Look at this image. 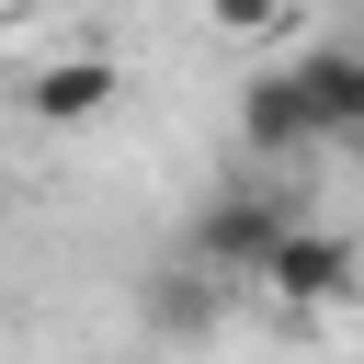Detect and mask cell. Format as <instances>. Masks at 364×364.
<instances>
[{
    "label": "cell",
    "mask_w": 364,
    "mask_h": 364,
    "mask_svg": "<svg viewBox=\"0 0 364 364\" xmlns=\"http://www.w3.org/2000/svg\"><path fill=\"white\" fill-rule=\"evenodd\" d=\"M284 68H296V102H307L318 148H364V46L341 34V46H307Z\"/></svg>",
    "instance_id": "obj_4"
},
{
    "label": "cell",
    "mask_w": 364,
    "mask_h": 364,
    "mask_svg": "<svg viewBox=\"0 0 364 364\" xmlns=\"http://www.w3.org/2000/svg\"><path fill=\"white\" fill-rule=\"evenodd\" d=\"M239 148H250V171H296V159H318V125H307V102H296V68L239 80Z\"/></svg>",
    "instance_id": "obj_3"
},
{
    "label": "cell",
    "mask_w": 364,
    "mask_h": 364,
    "mask_svg": "<svg viewBox=\"0 0 364 364\" xmlns=\"http://www.w3.org/2000/svg\"><path fill=\"white\" fill-rule=\"evenodd\" d=\"M23 11H46V23H80V11H102V0H23Z\"/></svg>",
    "instance_id": "obj_8"
},
{
    "label": "cell",
    "mask_w": 364,
    "mask_h": 364,
    "mask_svg": "<svg viewBox=\"0 0 364 364\" xmlns=\"http://www.w3.org/2000/svg\"><path fill=\"white\" fill-rule=\"evenodd\" d=\"M216 296H228L216 273H193V262H171V273L148 284V330H159V341H205V330H216Z\"/></svg>",
    "instance_id": "obj_6"
},
{
    "label": "cell",
    "mask_w": 364,
    "mask_h": 364,
    "mask_svg": "<svg viewBox=\"0 0 364 364\" xmlns=\"http://www.w3.org/2000/svg\"><path fill=\"white\" fill-rule=\"evenodd\" d=\"M284 216H296V182H284V171H250V182H228V193H205V205H193L182 262H193V273H216V284H250V273H262V250L284 239Z\"/></svg>",
    "instance_id": "obj_2"
},
{
    "label": "cell",
    "mask_w": 364,
    "mask_h": 364,
    "mask_svg": "<svg viewBox=\"0 0 364 364\" xmlns=\"http://www.w3.org/2000/svg\"><path fill=\"white\" fill-rule=\"evenodd\" d=\"M23 114L34 125H91V114H114V57L91 46V57H46L34 80H23Z\"/></svg>",
    "instance_id": "obj_5"
},
{
    "label": "cell",
    "mask_w": 364,
    "mask_h": 364,
    "mask_svg": "<svg viewBox=\"0 0 364 364\" xmlns=\"http://www.w3.org/2000/svg\"><path fill=\"white\" fill-rule=\"evenodd\" d=\"M296 23V0H205V34H228V46H273Z\"/></svg>",
    "instance_id": "obj_7"
},
{
    "label": "cell",
    "mask_w": 364,
    "mask_h": 364,
    "mask_svg": "<svg viewBox=\"0 0 364 364\" xmlns=\"http://www.w3.org/2000/svg\"><path fill=\"white\" fill-rule=\"evenodd\" d=\"M250 284H262V307H273V318H341V307L364 296V239L296 205V216H284V239L262 250V273H250Z\"/></svg>",
    "instance_id": "obj_1"
}]
</instances>
